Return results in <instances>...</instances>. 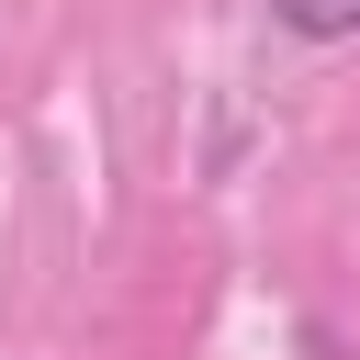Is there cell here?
<instances>
[{"label":"cell","mask_w":360,"mask_h":360,"mask_svg":"<svg viewBox=\"0 0 360 360\" xmlns=\"http://www.w3.org/2000/svg\"><path fill=\"white\" fill-rule=\"evenodd\" d=\"M270 22L304 34V45H349L360 34V0H270Z\"/></svg>","instance_id":"6da1fadb"}]
</instances>
